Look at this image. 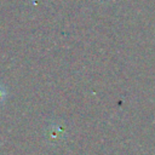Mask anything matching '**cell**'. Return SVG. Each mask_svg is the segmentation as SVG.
Returning a JSON list of instances; mask_svg holds the SVG:
<instances>
[{"mask_svg":"<svg viewBox=\"0 0 155 155\" xmlns=\"http://www.w3.org/2000/svg\"><path fill=\"white\" fill-rule=\"evenodd\" d=\"M6 96H7V92H6V88L4 87V85L0 84V104L4 103V101L6 99Z\"/></svg>","mask_w":155,"mask_h":155,"instance_id":"6da1fadb","label":"cell"}]
</instances>
